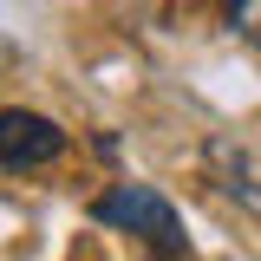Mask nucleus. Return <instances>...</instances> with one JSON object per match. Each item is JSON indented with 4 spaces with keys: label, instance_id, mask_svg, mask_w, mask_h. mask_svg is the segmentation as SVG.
I'll return each instance as SVG.
<instances>
[{
    "label": "nucleus",
    "instance_id": "nucleus-3",
    "mask_svg": "<svg viewBox=\"0 0 261 261\" xmlns=\"http://www.w3.org/2000/svg\"><path fill=\"white\" fill-rule=\"evenodd\" d=\"M209 170L222 176V190H228V196H242V202L261 216V176L248 170V157H242L235 144H222V137H216V144H209Z\"/></svg>",
    "mask_w": 261,
    "mask_h": 261
},
{
    "label": "nucleus",
    "instance_id": "nucleus-1",
    "mask_svg": "<svg viewBox=\"0 0 261 261\" xmlns=\"http://www.w3.org/2000/svg\"><path fill=\"white\" fill-rule=\"evenodd\" d=\"M92 216L105 228H124L137 242H150L163 261H183L190 255V235H183V216L170 209V196L150 190V183H118V190H105L92 202Z\"/></svg>",
    "mask_w": 261,
    "mask_h": 261
},
{
    "label": "nucleus",
    "instance_id": "nucleus-2",
    "mask_svg": "<svg viewBox=\"0 0 261 261\" xmlns=\"http://www.w3.org/2000/svg\"><path fill=\"white\" fill-rule=\"evenodd\" d=\"M59 157H65V130L46 111H27V105L0 111V170H46Z\"/></svg>",
    "mask_w": 261,
    "mask_h": 261
}]
</instances>
